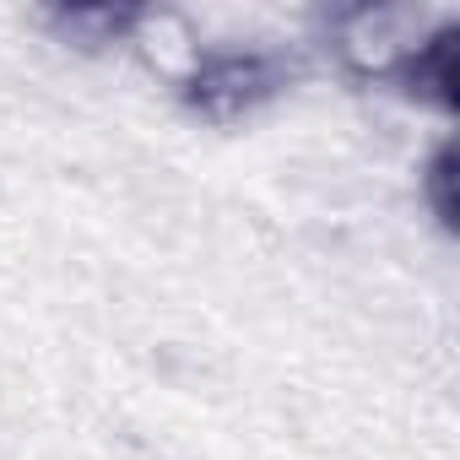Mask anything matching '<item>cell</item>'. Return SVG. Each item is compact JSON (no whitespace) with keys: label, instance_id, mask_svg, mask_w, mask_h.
<instances>
[{"label":"cell","instance_id":"6da1fadb","mask_svg":"<svg viewBox=\"0 0 460 460\" xmlns=\"http://www.w3.org/2000/svg\"><path fill=\"white\" fill-rule=\"evenodd\" d=\"M298 82V60L277 44L261 39H217V44H195L184 55V66L173 71V93L179 103L206 119V125H239L255 119L261 109H271L282 93H293Z\"/></svg>","mask_w":460,"mask_h":460},{"label":"cell","instance_id":"7a4b0ae2","mask_svg":"<svg viewBox=\"0 0 460 460\" xmlns=\"http://www.w3.org/2000/svg\"><path fill=\"white\" fill-rule=\"evenodd\" d=\"M438 22L411 6H347L325 17V55L363 87H401L406 66Z\"/></svg>","mask_w":460,"mask_h":460},{"label":"cell","instance_id":"3957f363","mask_svg":"<svg viewBox=\"0 0 460 460\" xmlns=\"http://www.w3.org/2000/svg\"><path fill=\"white\" fill-rule=\"evenodd\" d=\"M39 22L49 28L55 44L76 49V55H114L130 49L146 28V6H109V0H87V6H49L39 12Z\"/></svg>","mask_w":460,"mask_h":460},{"label":"cell","instance_id":"277c9868","mask_svg":"<svg viewBox=\"0 0 460 460\" xmlns=\"http://www.w3.org/2000/svg\"><path fill=\"white\" fill-rule=\"evenodd\" d=\"M395 93H406L411 103H428L438 114L455 109V28L449 22H438L428 33V44L417 49V60L406 66V76H401Z\"/></svg>","mask_w":460,"mask_h":460},{"label":"cell","instance_id":"5b68a950","mask_svg":"<svg viewBox=\"0 0 460 460\" xmlns=\"http://www.w3.org/2000/svg\"><path fill=\"white\" fill-rule=\"evenodd\" d=\"M417 195H422L428 217L449 234V227H455V152H449V141H438L428 152V163L417 168Z\"/></svg>","mask_w":460,"mask_h":460}]
</instances>
